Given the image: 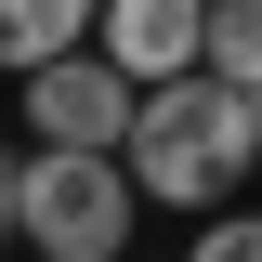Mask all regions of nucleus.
I'll use <instances>...</instances> for the list:
<instances>
[{"label": "nucleus", "mask_w": 262, "mask_h": 262, "mask_svg": "<svg viewBox=\"0 0 262 262\" xmlns=\"http://www.w3.org/2000/svg\"><path fill=\"white\" fill-rule=\"evenodd\" d=\"M92 53L118 66V79H184V66H210V0H105V27H92Z\"/></svg>", "instance_id": "4"}, {"label": "nucleus", "mask_w": 262, "mask_h": 262, "mask_svg": "<svg viewBox=\"0 0 262 262\" xmlns=\"http://www.w3.org/2000/svg\"><path fill=\"white\" fill-rule=\"evenodd\" d=\"M131 210H144V184H131L118 144H27L13 249H39V262H131Z\"/></svg>", "instance_id": "2"}, {"label": "nucleus", "mask_w": 262, "mask_h": 262, "mask_svg": "<svg viewBox=\"0 0 262 262\" xmlns=\"http://www.w3.org/2000/svg\"><path fill=\"white\" fill-rule=\"evenodd\" d=\"M131 105H144V79H118L92 39L53 53V66H27V131L39 144H131Z\"/></svg>", "instance_id": "3"}, {"label": "nucleus", "mask_w": 262, "mask_h": 262, "mask_svg": "<svg viewBox=\"0 0 262 262\" xmlns=\"http://www.w3.org/2000/svg\"><path fill=\"white\" fill-rule=\"evenodd\" d=\"M249 184H262V144H249Z\"/></svg>", "instance_id": "9"}, {"label": "nucleus", "mask_w": 262, "mask_h": 262, "mask_svg": "<svg viewBox=\"0 0 262 262\" xmlns=\"http://www.w3.org/2000/svg\"><path fill=\"white\" fill-rule=\"evenodd\" d=\"M249 144H262V105L236 92V79H210V66H184V79H158V92L131 105V184L158 196V210H223L236 184H249Z\"/></svg>", "instance_id": "1"}, {"label": "nucleus", "mask_w": 262, "mask_h": 262, "mask_svg": "<svg viewBox=\"0 0 262 262\" xmlns=\"http://www.w3.org/2000/svg\"><path fill=\"white\" fill-rule=\"evenodd\" d=\"M210 79H236L262 105V0H210Z\"/></svg>", "instance_id": "6"}, {"label": "nucleus", "mask_w": 262, "mask_h": 262, "mask_svg": "<svg viewBox=\"0 0 262 262\" xmlns=\"http://www.w3.org/2000/svg\"><path fill=\"white\" fill-rule=\"evenodd\" d=\"M92 27H105V0H0V79H27V66L79 53Z\"/></svg>", "instance_id": "5"}, {"label": "nucleus", "mask_w": 262, "mask_h": 262, "mask_svg": "<svg viewBox=\"0 0 262 262\" xmlns=\"http://www.w3.org/2000/svg\"><path fill=\"white\" fill-rule=\"evenodd\" d=\"M13 210H27V144H0V249H13Z\"/></svg>", "instance_id": "8"}, {"label": "nucleus", "mask_w": 262, "mask_h": 262, "mask_svg": "<svg viewBox=\"0 0 262 262\" xmlns=\"http://www.w3.org/2000/svg\"><path fill=\"white\" fill-rule=\"evenodd\" d=\"M184 262H262V210H210L184 236Z\"/></svg>", "instance_id": "7"}]
</instances>
